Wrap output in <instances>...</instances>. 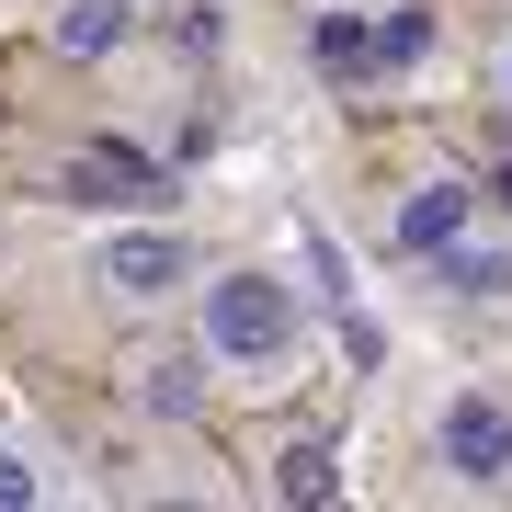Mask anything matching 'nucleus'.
<instances>
[{
  "label": "nucleus",
  "mask_w": 512,
  "mask_h": 512,
  "mask_svg": "<svg viewBox=\"0 0 512 512\" xmlns=\"http://www.w3.org/2000/svg\"><path fill=\"white\" fill-rule=\"evenodd\" d=\"M296 342H308V308H296L285 274H251V262L194 274V353L217 376H274Z\"/></svg>",
  "instance_id": "obj_1"
},
{
  "label": "nucleus",
  "mask_w": 512,
  "mask_h": 512,
  "mask_svg": "<svg viewBox=\"0 0 512 512\" xmlns=\"http://www.w3.org/2000/svg\"><path fill=\"white\" fill-rule=\"evenodd\" d=\"M433 467L456 490H512V399L501 387H456L433 410Z\"/></svg>",
  "instance_id": "obj_2"
},
{
  "label": "nucleus",
  "mask_w": 512,
  "mask_h": 512,
  "mask_svg": "<svg viewBox=\"0 0 512 512\" xmlns=\"http://www.w3.org/2000/svg\"><path fill=\"white\" fill-rule=\"evenodd\" d=\"M92 274H103V296H126V308H160V296L194 285V239L183 228H114L92 251Z\"/></svg>",
  "instance_id": "obj_3"
},
{
  "label": "nucleus",
  "mask_w": 512,
  "mask_h": 512,
  "mask_svg": "<svg viewBox=\"0 0 512 512\" xmlns=\"http://www.w3.org/2000/svg\"><path fill=\"white\" fill-rule=\"evenodd\" d=\"M478 228V183H456V171H433V183H410L399 205H387V251L399 262H433L444 239Z\"/></svg>",
  "instance_id": "obj_4"
},
{
  "label": "nucleus",
  "mask_w": 512,
  "mask_h": 512,
  "mask_svg": "<svg viewBox=\"0 0 512 512\" xmlns=\"http://www.w3.org/2000/svg\"><path fill=\"white\" fill-rule=\"evenodd\" d=\"M433 285L467 296V308H501V296H512V251H501V239H444V251H433Z\"/></svg>",
  "instance_id": "obj_5"
},
{
  "label": "nucleus",
  "mask_w": 512,
  "mask_h": 512,
  "mask_svg": "<svg viewBox=\"0 0 512 512\" xmlns=\"http://www.w3.org/2000/svg\"><path fill=\"white\" fill-rule=\"evenodd\" d=\"M126 0H57V23H46V46L57 57H80V69H92V57H114V46H126Z\"/></svg>",
  "instance_id": "obj_6"
},
{
  "label": "nucleus",
  "mask_w": 512,
  "mask_h": 512,
  "mask_svg": "<svg viewBox=\"0 0 512 512\" xmlns=\"http://www.w3.org/2000/svg\"><path fill=\"white\" fill-rule=\"evenodd\" d=\"M433 0H387V12H365V46H376V69H421L433 57Z\"/></svg>",
  "instance_id": "obj_7"
},
{
  "label": "nucleus",
  "mask_w": 512,
  "mask_h": 512,
  "mask_svg": "<svg viewBox=\"0 0 512 512\" xmlns=\"http://www.w3.org/2000/svg\"><path fill=\"white\" fill-rule=\"evenodd\" d=\"M308 46H319V69H330V80H365V69H376L365 12H319V35H308Z\"/></svg>",
  "instance_id": "obj_8"
},
{
  "label": "nucleus",
  "mask_w": 512,
  "mask_h": 512,
  "mask_svg": "<svg viewBox=\"0 0 512 512\" xmlns=\"http://www.w3.org/2000/svg\"><path fill=\"white\" fill-rule=\"evenodd\" d=\"M137 399L160 410V421H194V410H205V387H194L183 353H160V365H137Z\"/></svg>",
  "instance_id": "obj_9"
},
{
  "label": "nucleus",
  "mask_w": 512,
  "mask_h": 512,
  "mask_svg": "<svg viewBox=\"0 0 512 512\" xmlns=\"http://www.w3.org/2000/svg\"><path fill=\"white\" fill-rule=\"evenodd\" d=\"M274 501H330V444H285V467H274Z\"/></svg>",
  "instance_id": "obj_10"
},
{
  "label": "nucleus",
  "mask_w": 512,
  "mask_h": 512,
  "mask_svg": "<svg viewBox=\"0 0 512 512\" xmlns=\"http://www.w3.org/2000/svg\"><path fill=\"white\" fill-rule=\"evenodd\" d=\"M23 501H46V478L23 467V456H0V512H23Z\"/></svg>",
  "instance_id": "obj_11"
},
{
  "label": "nucleus",
  "mask_w": 512,
  "mask_h": 512,
  "mask_svg": "<svg viewBox=\"0 0 512 512\" xmlns=\"http://www.w3.org/2000/svg\"><path fill=\"white\" fill-rule=\"evenodd\" d=\"M478 194H490V205H501V217H512V160H490V183H478Z\"/></svg>",
  "instance_id": "obj_12"
},
{
  "label": "nucleus",
  "mask_w": 512,
  "mask_h": 512,
  "mask_svg": "<svg viewBox=\"0 0 512 512\" xmlns=\"http://www.w3.org/2000/svg\"><path fill=\"white\" fill-rule=\"evenodd\" d=\"M490 80H501V103H512V35H501V69H490Z\"/></svg>",
  "instance_id": "obj_13"
}]
</instances>
